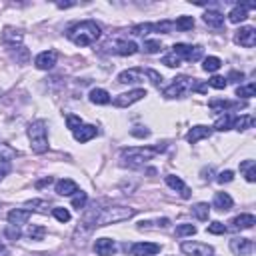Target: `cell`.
Instances as JSON below:
<instances>
[{"label":"cell","mask_w":256,"mask_h":256,"mask_svg":"<svg viewBox=\"0 0 256 256\" xmlns=\"http://www.w3.org/2000/svg\"><path fill=\"white\" fill-rule=\"evenodd\" d=\"M206 230H208L210 234H224V232H226V226H224L222 222H218V220H216V222H210Z\"/></svg>","instance_id":"48"},{"label":"cell","mask_w":256,"mask_h":256,"mask_svg":"<svg viewBox=\"0 0 256 256\" xmlns=\"http://www.w3.org/2000/svg\"><path fill=\"white\" fill-rule=\"evenodd\" d=\"M144 96H146V90H144V88H134V90H128V92H122V94L114 96L112 104H114L116 108H128L130 104L142 100Z\"/></svg>","instance_id":"8"},{"label":"cell","mask_w":256,"mask_h":256,"mask_svg":"<svg viewBox=\"0 0 256 256\" xmlns=\"http://www.w3.org/2000/svg\"><path fill=\"white\" fill-rule=\"evenodd\" d=\"M56 194H60V196H74L80 188H78V184L74 182V180H70V178H62V180H58L56 182Z\"/></svg>","instance_id":"22"},{"label":"cell","mask_w":256,"mask_h":256,"mask_svg":"<svg viewBox=\"0 0 256 256\" xmlns=\"http://www.w3.org/2000/svg\"><path fill=\"white\" fill-rule=\"evenodd\" d=\"M162 64H166L168 68H176V66H180V64H182V60H180L176 54L168 52V54H164V56H162Z\"/></svg>","instance_id":"41"},{"label":"cell","mask_w":256,"mask_h":256,"mask_svg":"<svg viewBox=\"0 0 256 256\" xmlns=\"http://www.w3.org/2000/svg\"><path fill=\"white\" fill-rule=\"evenodd\" d=\"M100 34H102V28L94 20H82V22L70 26L68 32H66V36L76 46H90V44H94L100 38Z\"/></svg>","instance_id":"2"},{"label":"cell","mask_w":256,"mask_h":256,"mask_svg":"<svg viewBox=\"0 0 256 256\" xmlns=\"http://www.w3.org/2000/svg\"><path fill=\"white\" fill-rule=\"evenodd\" d=\"M106 48H110V52H114V54H118V56H132V54H136V52L140 50L136 42L126 40V38L114 40V42H112V44H108Z\"/></svg>","instance_id":"11"},{"label":"cell","mask_w":256,"mask_h":256,"mask_svg":"<svg viewBox=\"0 0 256 256\" xmlns=\"http://www.w3.org/2000/svg\"><path fill=\"white\" fill-rule=\"evenodd\" d=\"M244 102H230V100H212L210 108L214 112H224V110H232V108H242Z\"/></svg>","instance_id":"28"},{"label":"cell","mask_w":256,"mask_h":256,"mask_svg":"<svg viewBox=\"0 0 256 256\" xmlns=\"http://www.w3.org/2000/svg\"><path fill=\"white\" fill-rule=\"evenodd\" d=\"M66 126L74 132L78 126H82V120H80V116H74V114H66Z\"/></svg>","instance_id":"47"},{"label":"cell","mask_w":256,"mask_h":256,"mask_svg":"<svg viewBox=\"0 0 256 256\" xmlns=\"http://www.w3.org/2000/svg\"><path fill=\"white\" fill-rule=\"evenodd\" d=\"M4 236H6L8 240H18V238L22 236V232H20V228H18V226L8 224V226L4 228Z\"/></svg>","instance_id":"44"},{"label":"cell","mask_w":256,"mask_h":256,"mask_svg":"<svg viewBox=\"0 0 256 256\" xmlns=\"http://www.w3.org/2000/svg\"><path fill=\"white\" fill-rule=\"evenodd\" d=\"M16 154H18V152H16L10 144H4V142L0 144V162H10Z\"/></svg>","instance_id":"38"},{"label":"cell","mask_w":256,"mask_h":256,"mask_svg":"<svg viewBox=\"0 0 256 256\" xmlns=\"http://www.w3.org/2000/svg\"><path fill=\"white\" fill-rule=\"evenodd\" d=\"M232 204H234V200H232V196H230L228 192H216V194H214L212 206H214L216 210L226 212V210H230V208H232Z\"/></svg>","instance_id":"25"},{"label":"cell","mask_w":256,"mask_h":256,"mask_svg":"<svg viewBox=\"0 0 256 256\" xmlns=\"http://www.w3.org/2000/svg\"><path fill=\"white\" fill-rule=\"evenodd\" d=\"M144 78H146V70H142V68H128V70H122L116 80L120 84H140V82H144Z\"/></svg>","instance_id":"12"},{"label":"cell","mask_w":256,"mask_h":256,"mask_svg":"<svg viewBox=\"0 0 256 256\" xmlns=\"http://www.w3.org/2000/svg\"><path fill=\"white\" fill-rule=\"evenodd\" d=\"M44 234H46V230H44L42 226H30L28 232H26V236H28L30 240H42Z\"/></svg>","instance_id":"43"},{"label":"cell","mask_w":256,"mask_h":256,"mask_svg":"<svg viewBox=\"0 0 256 256\" xmlns=\"http://www.w3.org/2000/svg\"><path fill=\"white\" fill-rule=\"evenodd\" d=\"M22 38H24L22 30L12 28V26H6L4 32H2V42H4L6 46H10V48H18V46L22 44Z\"/></svg>","instance_id":"16"},{"label":"cell","mask_w":256,"mask_h":256,"mask_svg":"<svg viewBox=\"0 0 256 256\" xmlns=\"http://www.w3.org/2000/svg\"><path fill=\"white\" fill-rule=\"evenodd\" d=\"M216 180H218L220 184H224V182H232V180H234V172H232V170H224V172L218 174Z\"/></svg>","instance_id":"50"},{"label":"cell","mask_w":256,"mask_h":256,"mask_svg":"<svg viewBox=\"0 0 256 256\" xmlns=\"http://www.w3.org/2000/svg\"><path fill=\"white\" fill-rule=\"evenodd\" d=\"M210 134H212V128H210V126H202V124H198V126H192V128L188 130L186 140H188L190 144H196V142L208 138Z\"/></svg>","instance_id":"19"},{"label":"cell","mask_w":256,"mask_h":256,"mask_svg":"<svg viewBox=\"0 0 256 256\" xmlns=\"http://www.w3.org/2000/svg\"><path fill=\"white\" fill-rule=\"evenodd\" d=\"M252 8H254V4H238V6H234L230 10L228 20L234 22V24H238V22H242V20L248 18V10H252Z\"/></svg>","instance_id":"24"},{"label":"cell","mask_w":256,"mask_h":256,"mask_svg":"<svg viewBox=\"0 0 256 256\" xmlns=\"http://www.w3.org/2000/svg\"><path fill=\"white\" fill-rule=\"evenodd\" d=\"M240 170L244 172V178L248 182H254L256 180V164H254V160H244L240 164Z\"/></svg>","instance_id":"34"},{"label":"cell","mask_w":256,"mask_h":256,"mask_svg":"<svg viewBox=\"0 0 256 256\" xmlns=\"http://www.w3.org/2000/svg\"><path fill=\"white\" fill-rule=\"evenodd\" d=\"M26 206H28L30 212H40V214H48V210H50V202L48 200H40V198L28 200Z\"/></svg>","instance_id":"30"},{"label":"cell","mask_w":256,"mask_h":256,"mask_svg":"<svg viewBox=\"0 0 256 256\" xmlns=\"http://www.w3.org/2000/svg\"><path fill=\"white\" fill-rule=\"evenodd\" d=\"M146 76L150 78V82H152L154 86H160V84H162V76H160L156 70H150V68H148V70H146Z\"/></svg>","instance_id":"49"},{"label":"cell","mask_w":256,"mask_h":256,"mask_svg":"<svg viewBox=\"0 0 256 256\" xmlns=\"http://www.w3.org/2000/svg\"><path fill=\"white\" fill-rule=\"evenodd\" d=\"M148 134H150V130H146V128H144V130H138V128L132 130V136H136V138H144V136H148Z\"/></svg>","instance_id":"52"},{"label":"cell","mask_w":256,"mask_h":256,"mask_svg":"<svg viewBox=\"0 0 256 256\" xmlns=\"http://www.w3.org/2000/svg\"><path fill=\"white\" fill-rule=\"evenodd\" d=\"M28 140H30V148L36 154H44L48 150V128L44 120H32L26 128Z\"/></svg>","instance_id":"4"},{"label":"cell","mask_w":256,"mask_h":256,"mask_svg":"<svg viewBox=\"0 0 256 256\" xmlns=\"http://www.w3.org/2000/svg\"><path fill=\"white\" fill-rule=\"evenodd\" d=\"M164 144H156V146H132V148H124L120 152V160L124 166L128 168H140L144 166L148 160L156 158L160 152H164Z\"/></svg>","instance_id":"1"},{"label":"cell","mask_w":256,"mask_h":256,"mask_svg":"<svg viewBox=\"0 0 256 256\" xmlns=\"http://www.w3.org/2000/svg\"><path fill=\"white\" fill-rule=\"evenodd\" d=\"M88 98H90L92 104H98V106L110 104V100H112L110 94H108V90H104V88H92L90 94H88Z\"/></svg>","instance_id":"26"},{"label":"cell","mask_w":256,"mask_h":256,"mask_svg":"<svg viewBox=\"0 0 256 256\" xmlns=\"http://www.w3.org/2000/svg\"><path fill=\"white\" fill-rule=\"evenodd\" d=\"M234 40H236L240 46H244V48H252V46L256 44V28H254V26H242V28L236 32Z\"/></svg>","instance_id":"13"},{"label":"cell","mask_w":256,"mask_h":256,"mask_svg":"<svg viewBox=\"0 0 256 256\" xmlns=\"http://www.w3.org/2000/svg\"><path fill=\"white\" fill-rule=\"evenodd\" d=\"M204 22H206L208 26H212V28H220V26L224 24V16H222L218 10H208V12L204 14Z\"/></svg>","instance_id":"31"},{"label":"cell","mask_w":256,"mask_h":256,"mask_svg":"<svg viewBox=\"0 0 256 256\" xmlns=\"http://www.w3.org/2000/svg\"><path fill=\"white\" fill-rule=\"evenodd\" d=\"M56 60H58V52L56 50H44L34 58V66L38 70H50V68H54Z\"/></svg>","instance_id":"14"},{"label":"cell","mask_w":256,"mask_h":256,"mask_svg":"<svg viewBox=\"0 0 256 256\" xmlns=\"http://www.w3.org/2000/svg\"><path fill=\"white\" fill-rule=\"evenodd\" d=\"M194 84H196V78L178 76V78H174V82L170 86L164 88V96L166 98H184L190 90H194Z\"/></svg>","instance_id":"5"},{"label":"cell","mask_w":256,"mask_h":256,"mask_svg":"<svg viewBox=\"0 0 256 256\" xmlns=\"http://www.w3.org/2000/svg\"><path fill=\"white\" fill-rule=\"evenodd\" d=\"M126 250L132 256H156L162 250V246L156 242H134V244L126 246Z\"/></svg>","instance_id":"9"},{"label":"cell","mask_w":256,"mask_h":256,"mask_svg":"<svg viewBox=\"0 0 256 256\" xmlns=\"http://www.w3.org/2000/svg\"><path fill=\"white\" fill-rule=\"evenodd\" d=\"M174 28H176V30H180V32L192 30V28H194V18H192V16H180V18H176Z\"/></svg>","instance_id":"35"},{"label":"cell","mask_w":256,"mask_h":256,"mask_svg":"<svg viewBox=\"0 0 256 256\" xmlns=\"http://www.w3.org/2000/svg\"><path fill=\"white\" fill-rule=\"evenodd\" d=\"M86 204H88V194L82 192V190H78V192L72 196V208H76V210L80 212V210L86 208Z\"/></svg>","instance_id":"36"},{"label":"cell","mask_w":256,"mask_h":256,"mask_svg":"<svg viewBox=\"0 0 256 256\" xmlns=\"http://www.w3.org/2000/svg\"><path fill=\"white\" fill-rule=\"evenodd\" d=\"M192 214H194V218L196 220H208V216H210V206L206 204V202H198V204H194L192 206Z\"/></svg>","instance_id":"33"},{"label":"cell","mask_w":256,"mask_h":256,"mask_svg":"<svg viewBox=\"0 0 256 256\" xmlns=\"http://www.w3.org/2000/svg\"><path fill=\"white\" fill-rule=\"evenodd\" d=\"M164 182H166L172 190H176L182 198H190V190H188V186L184 184V180H182L180 176H176V174H168V176L164 178Z\"/></svg>","instance_id":"20"},{"label":"cell","mask_w":256,"mask_h":256,"mask_svg":"<svg viewBox=\"0 0 256 256\" xmlns=\"http://www.w3.org/2000/svg\"><path fill=\"white\" fill-rule=\"evenodd\" d=\"M54 182V178L52 176H46L44 180H40V182H36V188H42V186H48V184H52Z\"/></svg>","instance_id":"53"},{"label":"cell","mask_w":256,"mask_h":256,"mask_svg":"<svg viewBox=\"0 0 256 256\" xmlns=\"http://www.w3.org/2000/svg\"><path fill=\"white\" fill-rule=\"evenodd\" d=\"M234 118H236V116H232L230 112H224L222 116H218V118H216V122H214L212 130H218V132L230 130V128H232V124H234Z\"/></svg>","instance_id":"27"},{"label":"cell","mask_w":256,"mask_h":256,"mask_svg":"<svg viewBox=\"0 0 256 256\" xmlns=\"http://www.w3.org/2000/svg\"><path fill=\"white\" fill-rule=\"evenodd\" d=\"M180 250L186 256H214V248L210 244L204 242H194V240H186L180 244Z\"/></svg>","instance_id":"7"},{"label":"cell","mask_w":256,"mask_h":256,"mask_svg":"<svg viewBox=\"0 0 256 256\" xmlns=\"http://www.w3.org/2000/svg\"><path fill=\"white\" fill-rule=\"evenodd\" d=\"M232 228L234 230H248V228H252L254 224H256V218H254V214H238V216H234L232 218Z\"/></svg>","instance_id":"23"},{"label":"cell","mask_w":256,"mask_h":256,"mask_svg":"<svg viewBox=\"0 0 256 256\" xmlns=\"http://www.w3.org/2000/svg\"><path fill=\"white\" fill-rule=\"evenodd\" d=\"M236 96H238V98H244V100L256 96V84L250 82V84H246V86H238V88H236Z\"/></svg>","instance_id":"37"},{"label":"cell","mask_w":256,"mask_h":256,"mask_svg":"<svg viewBox=\"0 0 256 256\" xmlns=\"http://www.w3.org/2000/svg\"><path fill=\"white\" fill-rule=\"evenodd\" d=\"M220 66H222V60L218 58V56H206L204 60H202V70L204 72H216V70H220Z\"/></svg>","instance_id":"32"},{"label":"cell","mask_w":256,"mask_h":256,"mask_svg":"<svg viewBox=\"0 0 256 256\" xmlns=\"http://www.w3.org/2000/svg\"><path fill=\"white\" fill-rule=\"evenodd\" d=\"M116 250H118V246L112 238H96V242H94V252L98 256H112Z\"/></svg>","instance_id":"17"},{"label":"cell","mask_w":256,"mask_h":256,"mask_svg":"<svg viewBox=\"0 0 256 256\" xmlns=\"http://www.w3.org/2000/svg\"><path fill=\"white\" fill-rule=\"evenodd\" d=\"M254 248L252 240L250 238H244V236H236L230 240V250L236 254V256H244V254H250Z\"/></svg>","instance_id":"15"},{"label":"cell","mask_w":256,"mask_h":256,"mask_svg":"<svg viewBox=\"0 0 256 256\" xmlns=\"http://www.w3.org/2000/svg\"><path fill=\"white\" fill-rule=\"evenodd\" d=\"M254 116H250V114H242V116H238V118H234V124H232V128L234 130H238V132H244V130H248V128H252L254 126Z\"/></svg>","instance_id":"29"},{"label":"cell","mask_w":256,"mask_h":256,"mask_svg":"<svg viewBox=\"0 0 256 256\" xmlns=\"http://www.w3.org/2000/svg\"><path fill=\"white\" fill-rule=\"evenodd\" d=\"M72 134H74V140H76V142H88V140H92V138L98 134V128H96L94 124H82V126H78Z\"/></svg>","instance_id":"18"},{"label":"cell","mask_w":256,"mask_h":256,"mask_svg":"<svg viewBox=\"0 0 256 256\" xmlns=\"http://www.w3.org/2000/svg\"><path fill=\"white\" fill-rule=\"evenodd\" d=\"M202 46H190V44H174L172 46V54H176L180 60H186V62H196L202 58Z\"/></svg>","instance_id":"6"},{"label":"cell","mask_w":256,"mask_h":256,"mask_svg":"<svg viewBox=\"0 0 256 256\" xmlns=\"http://www.w3.org/2000/svg\"><path fill=\"white\" fill-rule=\"evenodd\" d=\"M136 216V208H130V206H108V208H100L98 216H96V222H94V228H100V226H108V224H118V222H126L130 218Z\"/></svg>","instance_id":"3"},{"label":"cell","mask_w":256,"mask_h":256,"mask_svg":"<svg viewBox=\"0 0 256 256\" xmlns=\"http://www.w3.org/2000/svg\"><path fill=\"white\" fill-rule=\"evenodd\" d=\"M242 78H244V74H242V72H230L226 80H232V82H240Z\"/></svg>","instance_id":"51"},{"label":"cell","mask_w":256,"mask_h":256,"mask_svg":"<svg viewBox=\"0 0 256 256\" xmlns=\"http://www.w3.org/2000/svg\"><path fill=\"white\" fill-rule=\"evenodd\" d=\"M8 170H10V168H8V162H0V180L8 174Z\"/></svg>","instance_id":"54"},{"label":"cell","mask_w":256,"mask_h":256,"mask_svg":"<svg viewBox=\"0 0 256 256\" xmlns=\"http://www.w3.org/2000/svg\"><path fill=\"white\" fill-rule=\"evenodd\" d=\"M174 26H172V22H168V20H162V22H156V24H136L134 28H132V34H140V36H144V34H148V32H160V34H168L170 30H172Z\"/></svg>","instance_id":"10"},{"label":"cell","mask_w":256,"mask_h":256,"mask_svg":"<svg viewBox=\"0 0 256 256\" xmlns=\"http://www.w3.org/2000/svg\"><path fill=\"white\" fill-rule=\"evenodd\" d=\"M168 224H170V220L168 218H162V220H154V222H140L138 228L140 230H144V228H166Z\"/></svg>","instance_id":"40"},{"label":"cell","mask_w":256,"mask_h":256,"mask_svg":"<svg viewBox=\"0 0 256 256\" xmlns=\"http://www.w3.org/2000/svg\"><path fill=\"white\" fill-rule=\"evenodd\" d=\"M208 84H210L212 88H216V90H224L226 84H228V80H226L224 76H212V78L208 80Z\"/></svg>","instance_id":"45"},{"label":"cell","mask_w":256,"mask_h":256,"mask_svg":"<svg viewBox=\"0 0 256 256\" xmlns=\"http://www.w3.org/2000/svg\"><path fill=\"white\" fill-rule=\"evenodd\" d=\"M160 42L158 40H144V52H148V54H156V52H160Z\"/></svg>","instance_id":"46"},{"label":"cell","mask_w":256,"mask_h":256,"mask_svg":"<svg viewBox=\"0 0 256 256\" xmlns=\"http://www.w3.org/2000/svg\"><path fill=\"white\" fill-rule=\"evenodd\" d=\"M174 234H176L178 238H184V236H194V234H196V226H194V224H178Z\"/></svg>","instance_id":"39"},{"label":"cell","mask_w":256,"mask_h":256,"mask_svg":"<svg viewBox=\"0 0 256 256\" xmlns=\"http://www.w3.org/2000/svg\"><path fill=\"white\" fill-rule=\"evenodd\" d=\"M0 208H2V204H0Z\"/></svg>","instance_id":"55"},{"label":"cell","mask_w":256,"mask_h":256,"mask_svg":"<svg viewBox=\"0 0 256 256\" xmlns=\"http://www.w3.org/2000/svg\"><path fill=\"white\" fill-rule=\"evenodd\" d=\"M30 210L28 208H14V210H10L8 212V224H12V226H22V224H26L28 222V218H30Z\"/></svg>","instance_id":"21"},{"label":"cell","mask_w":256,"mask_h":256,"mask_svg":"<svg viewBox=\"0 0 256 256\" xmlns=\"http://www.w3.org/2000/svg\"><path fill=\"white\" fill-rule=\"evenodd\" d=\"M52 216H54L58 222H68V220L72 218L68 208H52Z\"/></svg>","instance_id":"42"}]
</instances>
